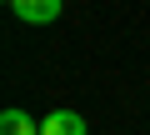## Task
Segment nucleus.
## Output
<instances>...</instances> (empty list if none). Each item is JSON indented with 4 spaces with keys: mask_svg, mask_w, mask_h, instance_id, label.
Instances as JSON below:
<instances>
[{
    "mask_svg": "<svg viewBox=\"0 0 150 135\" xmlns=\"http://www.w3.org/2000/svg\"><path fill=\"white\" fill-rule=\"evenodd\" d=\"M10 10H15V20H25V25H50V20H60L65 0H10Z\"/></svg>",
    "mask_w": 150,
    "mask_h": 135,
    "instance_id": "obj_1",
    "label": "nucleus"
},
{
    "mask_svg": "<svg viewBox=\"0 0 150 135\" xmlns=\"http://www.w3.org/2000/svg\"><path fill=\"white\" fill-rule=\"evenodd\" d=\"M40 135H85V120L75 110H50L40 120Z\"/></svg>",
    "mask_w": 150,
    "mask_h": 135,
    "instance_id": "obj_2",
    "label": "nucleus"
},
{
    "mask_svg": "<svg viewBox=\"0 0 150 135\" xmlns=\"http://www.w3.org/2000/svg\"><path fill=\"white\" fill-rule=\"evenodd\" d=\"M0 135H40V120H30L25 110H0Z\"/></svg>",
    "mask_w": 150,
    "mask_h": 135,
    "instance_id": "obj_3",
    "label": "nucleus"
}]
</instances>
